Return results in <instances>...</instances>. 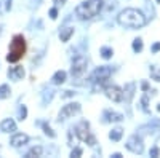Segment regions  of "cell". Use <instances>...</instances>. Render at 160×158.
<instances>
[{"instance_id":"1","label":"cell","mask_w":160,"mask_h":158,"mask_svg":"<svg viewBox=\"0 0 160 158\" xmlns=\"http://www.w3.org/2000/svg\"><path fill=\"white\" fill-rule=\"evenodd\" d=\"M117 21L120 26H123L127 29H139L146 24V18L139 10L135 8H125L123 11L118 13Z\"/></svg>"},{"instance_id":"2","label":"cell","mask_w":160,"mask_h":158,"mask_svg":"<svg viewBox=\"0 0 160 158\" xmlns=\"http://www.w3.org/2000/svg\"><path fill=\"white\" fill-rule=\"evenodd\" d=\"M26 51H28V43L26 38L21 34H16L11 38L10 42V48H8V55H7V61L8 62H18L24 58Z\"/></svg>"},{"instance_id":"3","label":"cell","mask_w":160,"mask_h":158,"mask_svg":"<svg viewBox=\"0 0 160 158\" xmlns=\"http://www.w3.org/2000/svg\"><path fill=\"white\" fill-rule=\"evenodd\" d=\"M102 0H87L82 2L80 5H77L75 8V15L78 16V19H91L99 15V11L102 10Z\"/></svg>"},{"instance_id":"4","label":"cell","mask_w":160,"mask_h":158,"mask_svg":"<svg viewBox=\"0 0 160 158\" xmlns=\"http://www.w3.org/2000/svg\"><path fill=\"white\" fill-rule=\"evenodd\" d=\"M75 134H77V137H78L80 141L87 142L88 146H91V147L96 144V137L93 136L91 129H90V125H88L87 122H80V123L77 125V128H75Z\"/></svg>"},{"instance_id":"5","label":"cell","mask_w":160,"mask_h":158,"mask_svg":"<svg viewBox=\"0 0 160 158\" xmlns=\"http://www.w3.org/2000/svg\"><path fill=\"white\" fill-rule=\"evenodd\" d=\"M87 67H88V61L85 56H77L72 61V67H71V75L74 78H82L87 74Z\"/></svg>"},{"instance_id":"6","label":"cell","mask_w":160,"mask_h":158,"mask_svg":"<svg viewBox=\"0 0 160 158\" xmlns=\"http://www.w3.org/2000/svg\"><path fill=\"white\" fill-rule=\"evenodd\" d=\"M80 113V104L77 102H71L68 105H64L59 112V122H64L68 118H72L74 115H78Z\"/></svg>"},{"instance_id":"7","label":"cell","mask_w":160,"mask_h":158,"mask_svg":"<svg viewBox=\"0 0 160 158\" xmlns=\"http://www.w3.org/2000/svg\"><path fill=\"white\" fill-rule=\"evenodd\" d=\"M104 94L108 96L112 102H120L123 99V89L117 85H109L104 88Z\"/></svg>"},{"instance_id":"8","label":"cell","mask_w":160,"mask_h":158,"mask_svg":"<svg viewBox=\"0 0 160 158\" xmlns=\"http://www.w3.org/2000/svg\"><path fill=\"white\" fill-rule=\"evenodd\" d=\"M109 77H111V69L102 65V67H98L95 70V74H93V77H91V82H95L98 85H102L106 80H109Z\"/></svg>"},{"instance_id":"9","label":"cell","mask_w":160,"mask_h":158,"mask_svg":"<svg viewBox=\"0 0 160 158\" xmlns=\"http://www.w3.org/2000/svg\"><path fill=\"white\" fill-rule=\"evenodd\" d=\"M127 149L130 150V152H133V153H142V150H144V146H142V139L141 137H138L136 134L135 136H131L128 141H127Z\"/></svg>"},{"instance_id":"10","label":"cell","mask_w":160,"mask_h":158,"mask_svg":"<svg viewBox=\"0 0 160 158\" xmlns=\"http://www.w3.org/2000/svg\"><path fill=\"white\" fill-rule=\"evenodd\" d=\"M29 142V136L28 134H24V133H16V134H13L11 139H10V144H11V147H22L24 144H28Z\"/></svg>"},{"instance_id":"11","label":"cell","mask_w":160,"mask_h":158,"mask_svg":"<svg viewBox=\"0 0 160 158\" xmlns=\"http://www.w3.org/2000/svg\"><path fill=\"white\" fill-rule=\"evenodd\" d=\"M24 75H26V70H24L22 65H13V67L8 69V77L11 78V80H16V82L22 80Z\"/></svg>"},{"instance_id":"12","label":"cell","mask_w":160,"mask_h":158,"mask_svg":"<svg viewBox=\"0 0 160 158\" xmlns=\"http://www.w3.org/2000/svg\"><path fill=\"white\" fill-rule=\"evenodd\" d=\"M0 131H3V133H13V131H16V122L13 118H5L0 123Z\"/></svg>"},{"instance_id":"13","label":"cell","mask_w":160,"mask_h":158,"mask_svg":"<svg viewBox=\"0 0 160 158\" xmlns=\"http://www.w3.org/2000/svg\"><path fill=\"white\" fill-rule=\"evenodd\" d=\"M66 77H68V74H66L64 70H58L55 75H53L51 80H53V83H55V85H61V83L66 82Z\"/></svg>"},{"instance_id":"14","label":"cell","mask_w":160,"mask_h":158,"mask_svg":"<svg viewBox=\"0 0 160 158\" xmlns=\"http://www.w3.org/2000/svg\"><path fill=\"white\" fill-rule=\"evenodd\" d=\"M72 34H74V29H72V27H64V29H61V32H59L61 42H68L69 38L72 37Z\"/></svg>"},{"instance_id":"15","label":"cell","mask_w":160,"mask_h":158,"mask_svg":"<svg viewBox=\"0 0 160 158\" xmlns=\"http://www.w3.org/2000/svg\"><path fill=\"white\" fill-rule=\"evenodd\" d=\"M42 152H43L42 147H40V146H35V147H32L28 153H26V158H37V156H42Z\"/></svg>"},{"instance_id":"16","label":"cell","mask_w":160,"mask_h":158,"mask_svg":"<svg viewBox=\"0 0 160 158\" xmlns=\"http://www.w3.org/2000/svg\"><path fill=\"white\" fill-rule=\"evenodd\" d=\"M122 134H123V129L122 128H115V129H112L111 131V134H109V137L112 139V141H120V137H122Z\"/></svg>"},{"instance_id":"17","label":"cell","mask_w":160,"mask_h":158,"mask_svg":"<svg viewBox=\"0 0 160 158\" xmlns=\"http://www.w3.org/2000/svg\"><path fill=\"white\" fill-rule=\"evenodd\" d=\"M11 94V88L8 85H2L0 86V99H7Z\"/></svg>"},{"instance_id":"18","label":"cell","mask_w":160,"mask_h":158,"mask_svg":"<svg viewBox=\"0 0 160 158\" xmlns=\"http://www.w3.org/2000/svg\"><path fill=\"white\" fill-rule=\"evenodd\" d=\"M101 53H102V58L104 59H109L111 56H112V48H108V46H104V48H101Z\"/></svg>"},{"instance_id":"19","label":"cell","mask_w":160,"mask_h":158,"mask_svg":"<svg viewBox=\"0 0 160 158\" xmlns=\"http://www.w3.org/2000/svg\"><path fill=\"white\" fill-rule=\"evenodd\" d=\"M108 113H109V117H111V118H109L111 122H122V120H123V117L120 115V113H115V112H108Z\"/></svg>"},{"instance_id":"20","label":"cell","mask_w":160,"mask_h":158,"mask_svg":"<svg viewBox=\"0 0 160 158\" xmlns=\"http://www.w3.org/2000/svg\"><path fill=\"white\" fill-rule=\"evenodd\" d=\"M133 50L135 51H141L142 50V40L141 38H135V40H133Z\"/></svg>"},{"instance_id":"21","label":"cell","mask_w":160,"mask_h":158,"mask_svg":"<svg viewBox=\"0 0 160 158\" xmlns=\"http://www.w3.org/2000/svg\"><path fill=\"white\" fill-rule=\"evenodd\" d=\"M151 75H152L154 80L160 82V69H157L155 65H154V67H151Z\"/></svg>"},{"instance_id":"22","label":"cell","mask_w":160,"mask_h":158,"mask_svg":"<svg viewBox=\"0 0 160 158\" xmlns=\"http://www.w3.org/2000/svg\"><path fill=\"white\" fill-rule=\"evenodd\" d=\"M26 115H28V109H26L24 105H22V107L19 109V120H24Z\"/></svg>"},{"instance_id":"23","label":"cell","mask_w":160,"mask_h":158,"mask_svg":"<svg viewBox=\"0 0 160 158\" xmlns=\"http://www.w3.org/2000/svg\"><path fill=\"white\" fill-rule=\"evenodd\" d=\"M43 129H45V133L50 136V137H55V133H53V131H51V128L48 126V125H43Z\"/></svg>"},{"instance_id":"24","label":"cell","mask_w":160,"mask_h":158,"mask_svg":"<svg viewBox=\"0 0 160 158\" xmlns=\"http://www.w3.org/2000/svg\"><path fill=\"white\" fill-rule=\"evenodd\" d=\"M80 155H82V149H80V147H75L72 150V153H71V156H80Z\"/></svg>"},{"instance_id":"25","label":"cell","mask_w":160,"mask_h":158,"mask_svg":"<svg viewBox=\"0 0 160 158\" xmlns=\"http://www.w3.org/2000/svg\"><path fill=\"white\" fill-rule=\"evenodd\" d=\"M56 15H58V10L56 8H51L50 10V18L51 19H56Z\"/></svg>"},{"instance_id":"26","label":"cell","mask_w":160,"mask_h":158,"mask_svg":"<svg viewBox=\"0 0 160 158\" xmlns=\"http://www.w3.org/2000/svg\"><path fill=\"white\" fill-rule=\"evenodd\" d=\"M53 2H55L56 7H62V5L66 3V0H53Z\"/></svg>"},{"instance_id":"27","label":"cell","mask_w":160,"mask_h":158,"mask_svg":"<svg viewBox=\"0 0 160 158\" xmlns=\"http://www.w3.org/2000/svg\"><path fill=\"white\" fill-rule=\"evenodd\" d=\"M151 155H152V156H158V149H157V147H154V149L151 150Z\"/></svg>"},{"instance_id":"28","label":"cell","mask_w":160,"mask_h":158,"mask_svg":"<svg viewBox=\"0 0 160 158\" xmlns=\"http://www.w3.org/2000/svg\"><path fill=\"white\" fill-rule=\"evenodd\" d=\"M11 8V0H7V10Z\"/></svg>"},{"instance_id":"29","label":"cell","mask_w":160,"mask_h":158,"mask_svg":"<svg viewBox=\"0 0 160 158\" xmlns=\"http://www.w3.org/2000/svg\"><path fill=\"white\" fill-rule=\"evenodd\" d=\"M157 50H160V43H157V45L154 46V51H157Z\"/></svg>"},{"instance_id":"30","label":"cell","mask_w":160,"mask_h":158,"mask_svg":"<svg viewBox=\"0 0 160 158\" xmlns=\"http://www.w3.org/2000/svg\"><path fill=\"white\" fill-rule=\"evenodd\" d=\"M157 110H158V112H160V104H158V107H157Z\"/></svg>"},{"instance_id":"31","label":"cell","mask_w":160,"mask_h":158,"mask_svg":"<svg viewBox=\"0 0 160 158\" xmlns=\"http://www.w3.org/2000/svg\"><path fill=\"white\" fill-rule=\"evenodd\" d=\"M0 13H2V3H0Z\"/></svg>"},{"instance_id":"32","label":"cell","mask_w":160,"mask_h":158,"mask_svg":"<svg viewBox=\"0 0 160 158\" xmlns=\"http://www.w3.org/2000/svg\"><path fill=\"white\" fill-rule=\"evenodd\" d=\"M157 3H160V0H157Z\"/></svg>"}]
</instances>
